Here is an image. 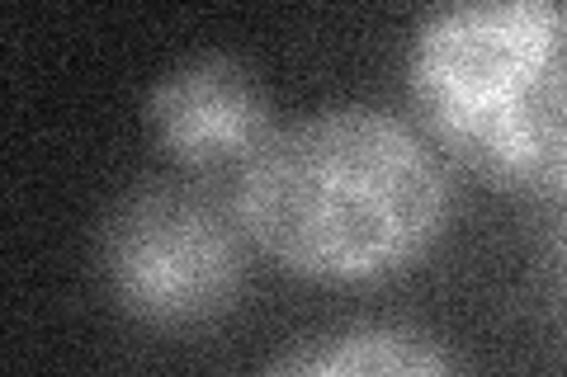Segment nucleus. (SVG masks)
<instances>
[{"label":"nucleus","mask_w":567,"mask_h":377,"mask_svg":"<svg viewBox=\"0 0 567 377\" xmlns=\"http://www.w3.org/2000/svg\"><path fill=\"white\" fill-rule=\"evenodd\" d=\"M95 269L110 302L152 331H194L233 312L246 279L237 208L199 185H142L100 227Z\"/></svg>","instance_id":"3"},{"label":"nucleus","mask_w":567,"mask_h":377,"mask_svg":"<svg viewBox=\"0 0 567 377\" xmlns=\"http://www.w3.org/2000/svg\"><path fill=\"white\" fill-rule=\"evenodd\" d=\"M270 368L293 377H431L450 373L454 354L402 326H346L298 345L293 354L275 358Z\"/></svg>","instance_id":"5"},{"label":"nucleus","mask_w":567,"mask_h":377,"mask_svg":"<svg viewBox=\"0 0 567 377\" xmlns=\"http://www.w3.org/2000/svg\"><path fill=\"white\" fill-rule=\"evenodd\" d=\"M554 289H558V307L567 316V203H563V222L554 231Z\"/></svg>","instance_id":"6"},{"label":"nucleus","mask_w":567,"mask_h":377,"mask_svg":"<svg viewBox=\"0 0 567 377\" xmlns=\"http://www.w3.org/2000/svg\"><path fill=\"white\" fill-rule=\"evenodd\" d=\"M147 123L189 170H241L275 133L256 71L237 57H199L171 71L147 95Z\"/></svg>","instance_id":"4"},{"label":"nucleus","mask_w":567,"mask_h":377,"mask_svg":"<svg viewBox=\"0 0 567 377\" xmlns=\"http://www.w3.org/2000/svg\"><path fill=\"white\" fill-rule=\"evenodd\" d=\"M233 208L284 274L360 289L425 260L450 222V175L402 118L341 104L265 137L237 170Z\"/></svg>","instance_id":"1"},{"label":"nucleus","mask_w":567,"mask_h":377,"mask_svg":"<svg viewBox=\"0 0 567 377\" xmlns=\"http://www.w3.org/2000/svg\"><path fill=\"white\" fill-rule=\"evenodd\" d=\"M406 95L458 170L567 203V0H450L416 29Z\"/></svg>","instance_id":"2"}]
</instances>
